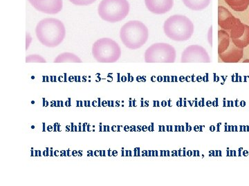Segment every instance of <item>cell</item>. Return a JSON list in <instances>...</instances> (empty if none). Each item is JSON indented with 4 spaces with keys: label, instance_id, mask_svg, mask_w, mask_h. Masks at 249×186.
I'll return each instance as SVG.
<instances>
[{
    "label": "cell",
    "instance_id": "d6986e66",
    "mask_svg": "<svg viewBox=\"0 0 249 186\" xmlns=\"http://www.w3.org/2000/svg\"><path fill=\"white\" fill-rule=\"evenodd\" d=\"M31 41H32V38H31L30 34L27 33V40H26V45H27V46H26V49H28L29 47V45H31Z\"/></svg>",
    "mask_w": 249,
    "mask_h": 186
},
{
    "label": "cell",
    "instance_id": "f35d334b",
    "mask_svg": "<svg viewBox=\"0 0 249 186\" xmlns=\"http://www.w3.org/2000/svg\"><path fill=\"white\" fill-rule=\"evenodd\" d=\"M53 152H52V151H51V156H53Z\"/></svg>",
    "mask_w": 249,
    "mask_h": 186
},
{
    "label": "cell",
    "instance_id": "f546056e",
    "mask_svg": "<svg viewBox=\"0 0 249 186\" xmlns=\"http://www.w3.org/2000/svg\"><path fill=\"white\" fill-rule=\"evenodd\" d=\"M80 107H83V102H82V101H80Z\"/></svg>",
    "mask_w": 249,
    "mask_h": 186
},
{
    "label": "cell",
    "instance_id": "e575fe53",
    "mask_svg": "<svg viewBox=\"0 0 249 186\" xmlns=\"http://www.w3.org/2000/svg\"><path fill=\"white\" fill-rule=\"evenodd\" d=\"M78 153H79L80 156H82V155H82V151L78 152Z\"/></svg>",
    "mask_w": 249,
    "mask_h": 186
},
{
    "label": "cell",
    "instance_id": "ffe728a7",
    "mask_svg": "<svg viewBox=\"0 0 249 186\" xmlns=\"http://www.w3.org/2000/svg\"><path fill=\"white\" fill-rule=\"evenodd\" d=\"M28 1H29V3H30V4H32V3L37 2V1H42V0H28Z\"/></svg>",
    "mask_w": 249,
    "mask_h": 186
},
{
    "label": "cell",
    "instance_id": "cb8c5ba5",
    "mask_svg": "<svg viewBox=\"0 0 249 186\" xmlns=\"http://www.w3.org/2000/svg\"><path fill=\"white\" fill-rule=\"evenodd\" d=\"M57 124H54V131L56 132Z\"/></svg>",
    "mask_w": 249,
    "mask_h": 186
},
{
    "label": "cell",
    "instance_id": "83f0119b",
    "mask_svg": "<svg viewBox=\"0 0 249 186\" xmlns=\"http://www.w3.org/2000/svg\"><path fill=\"white\" fill-rule=\"evenodd\" d=\"M103 128H104V130H103V131H104V132L107 131V130H106V128H107V126H106V125H104V126H103Z\"/></svg>",
    "mask_w": 249,
    "mask_h": 186
},
{
    "label": "cell",
    "instance_id": "836d02e7",
    "mask_svg": "<svg viewBox=\"0 0 249 186\" xmlns=\"http://www.w3.org/2000/svg\"><path fill=\"white\" fill-rule=\"evenodd\" d=\"M66 130L67 131H70V128H69V126H67Z\"/></svg>",
    "mask_w": 249,
    "mask_h": 186
},
{
    "label": "cell",
    "instance_id": "5bb4252c",
    "mask_svg": "<svg viewBox=\"0 0 249 186\" xmlns=\"http://www.w3.org/2000/svg\"><path fill=\"white\" fill-rule=\"evenodd\" d=\"M183 4L194 11L204 10L211 4V0H182Z\"/></svg>",
    "mask_w": 249,
    "mask_h": 186
},
{
    "label": "cell",
    "instance_id": "4dcf8cb0",
    "mask_svg": "<svg viewBox=\"0 0 249 186\" xmlns=\"http://www.w3.org/2000/svg\"><path fill=\"white\" fill-rule=\"evenodd\" d=\"M70 150H68V151H67V155H68V156H70Z\"/></svg>",
    "mask_w": 249,
    "mask_h": 186
},
{
    "label": "cell",
    "instance_id": "603a6c76",
    "mask_svg": "<svg viewBox=\"0 0 249 186\" xmlns=\"http://www.w3.org/2000/svg\"><path fill=\"white\" fill-rule=\"evenodd\" d=\"M46 154H47V156H49V148H46Z\"/></svg>",
    "mask_w": 249,
    "mask_h": 186
},
{
    "label": "cell",
    "instance_id": "60d3db41",
    "mask_svg": "<svg viewBox=\"0 0 249 186\" xmlns=\"http://www.w3.org/2000/svg\"><path fill=\"white\" fill-rule=\"evenodd\" d=\"M48 104H49V103L48 102H46V106L45 107H47V106H48Z\"/></svg>",
    "mask_w": 249,
    "mask_h": 186
},
{
    "label": "cell",
    "instance_id": "52a82bcc",
    "mask_svg": "<svg viewBox=\"0 0 249 186\" xmlns=\"http://www.w3.org/2000/svg\"><path fill=\"white\" fill-rule=\"evenodd\" d=\"M181 62L182 63H211V60L204 47L191 45L183 52Z\"/></svg>",
    "mask_w": 249,
    "mask_h": 186
},
{
    "label": "cell",
    "instance_id": "f1b7e54d",
    "mask_svg": "<svg viewBox=\"0 0 249 186\" xmlns=\"http://www.w3.org/2000/svg\"><path fill=\"white\" fill-rule=\"evenodd\" d=\"M106 103H107V102H103V107H106Z\"/></svg>",
    "mask_w": 249,
    "mask_h": 186
},
{
    "label": "cell",
    "instance_id": "9c48e42d",
    "mask_svg": "<svg viewBox=\"0 0 249 186\" xmlns=\"http://www.w3.org/2000/svg\"><path fill=\"white\" fill-rule=\"evenodd\" d=\"M31 4L37 11L49 15L58 14L63 7L62 0H42Z\"/></svg>",
    "mask_w": 249,
    "mask_h": 186
},
{
    "label": "cell",
    "instance_id": "30bf717a",
    "mask_svg": "<svg viewBox=\"0 0 249 186\" xmlns=\"http://www.w3.org/2000/svg\"><path fill=\"white\" fill-rule=\"evenodd\" d=\"M145 4L152 14L163 15L173 9L174 0H145Z\"/></svg>",
    "mask_w": 249,
    "mask_h": 186
},
{
    "label": "cell",
    "instance_id": "3957f363",
    "mask_svg": "<svg viewBox=\"0 0 249 186\" xmlns=\"http://www.w3.org/2000/svg\"><path fill=\"white\" fill-rule=\"evenodd\" d=\"M148 37V29L140 21H129L121 29V42L130 50L142 48L146 43Z\"/></svg>",
    "mask_w": 249,
    "mask_h": 186
},
{
    "label": "cell",
    "instance_id": "e0dca14e",
    "mask_svg": "<svg viewBox=\"0 0 249 186\" xmlns=\"http://www.w3.org/2000/svg\"><path fill=\"white\" fill-rule=\"evenodd\" d=\"M27 63H46L45 58L39 55H31L26 58Z\"/></svg>",
    "mask_w": 249,
    "mask_h": 186
},
{
    "label": "cell",
    "instance_id": "ee69618b",
    "mask_svg": "<svg viewBox=\"0 0 249 186\" xmlns=\"http://www.w3.org/2000/svg\"><path fill=\"white\" fill-rule=\"evenodd\" d=\"M62 104H63V103H62V102H61V107H63V105H62Z\"/></svg>",
    "mask_w": 249,
    "mask_h": 186
},
{
    "label": "cell",
    "instance_id": "ab89813d",
    "mask_svg": "<svg viewBox=\"0 0 249 186\" xmlns=\"http://www.w3.org/2000/svg\"><path fill=\"white\" fill-rule=\"evenodd\" d=\"M78 131H81V126H79V130H78Z\"/></svg>",
    "mask_w": 249,
    "mask_h": 186
},
{
    "label": "cell",
    "instance_id": "7c38bea8",
    "mask_svg": "<svg viewBox=\"0 0 249 186\" xmlns=\"http://www.w3.org/2000/svg\"><path fill=\"white\" fill-rule=\"evenodd\" d=\"M243 49L237 48L232 42L229 48L224 53L219 54V57L225 63H237L243 58Z\"/></svg>",
    "mask_w": 249,
    "mask_h": 186
},
{
    "label": "cell",
    "instance_id": "8d00e7d4",
    "mask_svg": "<svg viewBox=\"0 0 249 186\" xmlns=\"http://www.w3.org/2000/svg\"><path fill=\"white\" fill-rule=\"evenodd\" d=\"M126 156H128V151H126Z\"/></svg>",
    "mask_w": 249,
    "mask_h": 186
},
{
    "label": "cell",
    "instance_id": "6da1fadb",
    "mask_svg": "<svg viewBox=\"0 0 249 186\" xmlns=\"http://www.w3.org/2000/svg\"><path fill=\"white\" fill-rule=\"evenodd\" d=\"M36 34L42 45L55 48L63 42L66 36V29L63 23L59 19L46 18L36 26Z\"/></svg>",
    "mask_w": 249,
    "mask_h": 186
},
{
    "label": "cell",
    "instance_id": "4316f807",
    "mask_svg": "<svg viewBox=\"0 0 249 186\" xmlns=\"http://www.w3.org/2000/svg\"><path fill=\"white\" fill-rule=\"evenodd\" d=\"M42 124H43V130H42V131L45 132V124L43 123Z\"/></svg>",
    "mask_w": 249,
    "mask_h": 186
},
{
    "label": "cell",
    "instance_id": "4fadbf2b",
    "mask_svg": "<svg viewBox=\"0 0 249 186\" xmlns=\"http://www.w3.org/2000/svg\"><path fill=\"white\" fill-rule=\"evenodd\" d=\"M230 35L224 30L218 31V54L224 53L231 45Z\"/></svg>",
    "mask_w": 249,
    "mask_h": 186
},
{
    "label": "cell",
    "instance_id": "7402d4cb",
    "mask_svg": "<svg viewBox=\"0 0 249 186\" xmlns=\"http://www.w3.org/2000/svg\"><path fill=\"white\" fill-rule=\"evenodd\" d=\"M68 104H69V106L68 107H71V99H69V100H68Z\"/></svg>",
    "mask_w": 249,
    "mask_h": 186
},
{
    "label": "cell",
    "instance_id": "b9f144b4",
    "mask_svg": "<svg viewBox=\"0 0 249 186\" xmlns=\"http://www.w3.org/2000/svg\"><path fill=\"white\" fill-rule=\"evenodd\" d=\"M41 152L40 151H39V156H41Z\"/></svg>",
    "mask_w": 249,
    "mask_h": 186
},
{
    "label": "cell",
    "instance_id": "d4e9b609",
    "mask_svg": "<svg viewBox=\"0 0 249 186\" xmlns=\"http://www.w3.org/2000/svg\"><path fill=\"white\" fill-rule=\"evenodd\" d=\"M75 126H73V124H71V131L73 132L74 131V130H73V128H74Z\"/></svg>",
    "mask_w": 249,
    "mask_h": 186
},
{
    "label": "cell",
    "instance_id": "8992f818",
    "mask_svg": "<svg viewBox=\"0 0 249 186\" xmlns=\"http://www.w3.org/2000/svg\"><path fill=\"white\" fill-rule=\"evenodd\" d=\"M146 63H174L176 60V50L166 43H156L150 46L145 53Z\"/></svg>",
    "mask_w": 249,
    "mask_h": 186
},
{
    "label": "cell",
    "instance_id": "277c9868",
    "mask_svg": "<svg viewBox=\"0 0 249 186\" xmlns=\"http://www.w3.org/2000/svg\"><path fill=\"white\" fill-rule=\"evenodd\" d=\"M129 10L127 0H102L98 5V14L103 20L116 23L125 19Z\"/></svg>",
    "mask_w": 249,
    "mask_h": 186
},
{
    "label": "cell",
    "instance_id": "ac0fdd59",
    "mask_svg": "<svg viewBox=\"0 0 249 186\" xmlns=\"http://www.w3.org/2000/svg\"><path fill=\"white\" fill-rule=\"evenodd\" d=\"M69 1L76 6H86L93 4L96 0H69Z\"/></svg>",
    "mask_w": 249,
    "mask_h": 186
},
{
    "label": "cell",
    "instance_id": "9a60e30c",
    "mask_svg": "<svg viewBox=\"0 0 249 186\" xmlns=\"http://www.w3.org/2000/svg\"><path fill=\"white\" fill-rule=\"evenodd\" d=\"M231 9L237 12H243L248 9L249 0H224Z\"/></svg>",
    "mask_w": 249,
    "mask_h": 186
},
{
    "label": "cell",
    "instance_id": "74e56055",
    "mask_svg": "<svg viewBox=\"0 0 249 186\" xmlns=\"http://www.w3.org/2000/svg\"><path fill=\"white\" fill-rule=\"evenodd\" d=\"M88 107H90V102H89V101H88Z\"/></svg>",
    "mask_w": 249,
    "mask_h": 186
},
{
    "label": "cell",
    "instance_id": "7bdbcfd3",
    "mask_svg": "<svg viewBox=\"0 0 249 186\" xmlns=\"http://www.w3.org/2000/svg\"><path fill=\"white\" fill-rule=\"evenodd\" d=\"M249 62V60H246V61H245V62Z\"/></svg>",
    "mask_w": 249,
    "mask_h": 186
},
{
    "label": "cell",
    "instance_id": "484cf974",
    "mask_svg": "<svg viewBox=\"0 0 249 186\" xmlns=\"http://www.w3.org/2000/svg\"><path fill=\"white\" fill-rule=\"evenodd\" d=\"M76 154H78V152L77 151H73V156H76L77 155Z\"/></svg>",
    "mask_w": 249,
    "mask_h": 186
},
{
    "label": "cell",
    "instance_id": "7a4b0ae2",
    "mask_svg": "<svg viewBox=\"0 0 249 186\" xmlns=\"http://www.w3.org/2000/svg\"><path fill=\"white\" fill-rule=\"evenodd\" d=\"M194 30L193 22L183 15H174L168 18L163 24L165 35L176 42L189 40L194 33Z\"/></svg>",
    "mask_w": 249,
    "mask_h": 186
},
{
    "label": "cell",
    "instance_id": "d6a6232c",
    "mask_svg": "<svg viewBox=\"0 0 249 186\" xmlns=\"http://www.w3.org/2000/svg\"><path fill=\"white\" fill-rule=\"evenodd\" d=\"M108 155H109V156H110V150H109V151H108Z\"/></svg>",
    "mask_w": 249,
    "mask_h": 186
},
{
    "label": "cell",
    "instance_id": "2e32d148",
    "mask_svg": "<svg viewBox=\"0 0 249 186\" xmlns=\"http://www.w3.org/2000/svg\"><path fill=\"white\" fill-rule=\"evenodd\" d=\"M54 63H82V60L75 54L63 53L54 60Z\"/></svg>",
    "mask_w": 249,
    "mask_h": 186
},
{
    "label": "cell",
    "instance_id": "1f68e13d",
    "mask_svg": "<svg viewBox=\"0 0 249 186\" xmlns=\"http://www.w3.org/2000/svg\"><path fill=\"white\" fill-rule=\"evenodd\" d=\"M45 99H43V107H45Z\"/></svg>",
    "mask_w": 249,
    "mask_h": 186
},
{
    "label": "cell",
    "instance_id": "d590c367",
    "mask_svg": "<svg viewBox=\"0 0 249 186\" xmlns=\"http://www.w3.org/2000/svg\"><path fill=\"white\" fill-rule=\"evenodd\" d=\"M79 103L80 102H77V107H80Z\"/></svg>",
    "mask_w": 249,
    "mask_h": 186
},
{
    "label": "cell",
    "instance_id": "8fae6325",
    "mask_svg": "<svg viewBox=\"0 0 249 186\" xmlns=\"http://www.w3.org/2000/svg\"><path fill=\"white\" fill-rule=\"evenodd\" d=\"M238 19V18L234 17L231 13L224 6L218 7V24L224 30H231Z\"/></svg>",
    "mask_w": 249,
    "mask_h": 186
},
{
    "label": "cell",
    "instance_id": "5b68a950",
    "mask_svg": "<svg viewBox=\"0 0 249 186\" xmlns=\"http://www.w3.org/2000/svg\"><path fill=\"white\" fill-rule=\"evenodd\" d=\"M92 55L100 63H114L121 58V48L117 42L111 39H100L92 46Z\"/></svg>",
    "mask_w": 249,
    "mask_h": 186
},
{
    "label": "cell",
    "instance_id": "ba28073f",
    "mask_svg": "<svg viewBox=\"0 0 249 186\" xmlns=\"http://www.w3.org/2000/svg\"><path fill=\"white\" fill-rule=\"evenodd\" d=\"M230 38L237 48H242L249 45V26L238 19L235 27L230 31Z\"/></svg>",
    "mask_w": 249,
    "mask_h": 186
},
{
    "label": "cell",
    "instance_id": "44dd1931",
    "mask_svg": "<svg viewBox=\"0 0 249 186\" xmlns=\"http://www.w3.org/2000/svg\"><path fill=\"white\" fill-rule=\"evenodd\" d=\"M98 107H101V99L100 98H98Z\"/></svg>",
    "mask_w": 249,
    "mask_h": 186
}]
</instances>
